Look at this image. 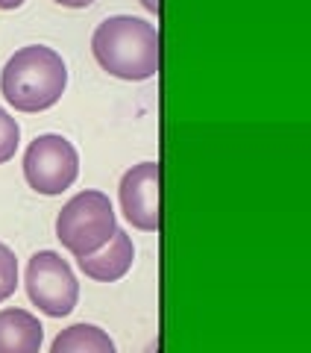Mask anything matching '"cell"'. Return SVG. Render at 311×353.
Segmentation results:
<instances>
[{
    "label": "cell",
    "instance_id": "ba28073f",
    "mask_svg": "<svg viewBox=\"0 0 311 353\" xmlns=\"http://www.w3.org/2000/svg\"><path fill=\"white\" fill-rule=\"evenodd\" d=\"M44 327L27 309H3L0 312V353H32L41 347Z\"/></svg>",
    "mask_w": 311,
    "mask_h": 353
},
{
    "label": "cell",
    "instance_id": "9c48e42d",
    "mask_svg": "<svg viewBox=\"0 0 311 353\" xmlns=\"http://www.w3.org/2000/svg\"><path fill=\"white\" fill-rule=\"evenodd\" d=\"M53 353H115V341L100 327L92 324H74L53 341Z\"/></svg>",
    "mask_w": 311,
    "mask_h": 353
},
{
    "label": "cell",
    "instance_id": "7c38bea8",
    "mask_svg": "<svg viewBox=\"0 0 311 353\" xmlns=\"http://www.w3.org/2000/svg\"><path fill=\"white\" fill-rule=\"evenodd\" d=\"M53 3H59V6H71V9H83V6H92L94 0H53Z\"/></svg>",
    "mask_w": 311,
    "mask_h": 353
},
{
    "label": "cell",
    "instance_id": "4fadbf2b",
    "mask_svg": "<svg viewBox=\"0 0 311 353\" xmlns=\"http://www.w3.org/2000/svg\"><path fill=\"white\" fill-rule=\"evenodd\" d=\"M24 0H0V9H18Z\"/></svg>",
    "mask_w": 311,
    "mask_h": 353
},
{
    "label": "cell",
    "instance_id": "6da1fadb",
    "mask_svg": "<svg viewBox=\"0 0 311 353\" xmlns=\"http://www.w3.org/2000/svg\"><path fill=\"white\" fill-rule=\"evenodd\" d=\"M92 50L100 68L120 80H147L159 74V30L141 18H106L94 30Z\"/></svg>",
    "mask_w": 311,
    "mask_h": 353
},
{
    "label": "cell",
    "instance_id": "7a4b0ae2",
    "mask_svg": "<svg viewBox=\"0 0 311 353\" xmlns=\"http://www.w3.org/2000/svg\"><path fill=\"white\" fill-rule=\"evenodd\" d=\"M68 85V68L53 48L27 44L3 65L0 92L18 112H44L62 97Z\"/></svg>",
    "mask_w": 311,
    "mask_h": 353
},
{
    "label": "cell",
    "instance_id": "5bb4252c",
    "mask_svg": "<svg viewBox=\"0 0 311 353\" xmlns=\"http://www.w3.org/2000/svg\"><path fill=\"white\" fill-rule=\"evenodd\" d=\"M141 3H144V6H147V9H150V12H159V0H141Z\"/></svg>",
    "mask_w": 311,
    "mask_h": 353
},
{
    "label": "cell",
    "instance_id": "8fae6325",
    "mask_svg": "<svg viewBox=\"0 0 311 353\" xmlns=\"http://www.w3.org/2000/svg\"><path fill=\"white\" fill-rule=\"evenodd\" d=\"M18 141H21V127H18V121L9 115L6 109H0V162H9V159L15 157Z\"/></svg>",
    "mask_w": 311,
    "mask_h": 353
},
{
    "label": "cell",
    "instance_id": "8992f818",
    "mask_svg": "<svg viewBox=\"0 0 311 353\" xmlns=\"http://www.w3.org/2000/svg\"><path fill=\"white\" fill-rule=\"evenodd\" d=\"M159 162H141L120 180V206L138 230H159Z\"/></svg>",
    "mask_w": 311,
    "mask_h": 353
},
{
    "label": "cell",
    "instance_id": "52a82bcc",
    "mask_svg": "<svg viewBox=\"0 0 311 353\" xmlns=\"http://www.w3.org/2000/svg\"><path fill=\"white\" fill-rule=\"evenodd\" d=\"M132 259H136V250H132V239L118 230L106 248H100L92 256L80 259V268L85 277H92L97 283H115L132 268Z\"/></svg>",
    "mask_w": 311,
    "mask_h": 353
},
{
    "label": "cell",
    "instance_id": "3957f363",
    "mask_svg": "<svg viewBox=\"0 0 311 353\" xmlns=\"http://www.w3.org/2000/svg\"><path fill=\"white\" fill-rule=\"evenodd\" d=\"M115 233V209L103 192H80L62 206L56 218V239L76 259L106 248Z\"/></svg>",
    "mask_w": 311,
    "mask_h": 353
},
{
    "label": "cell",
    "instance_id": "30bf717a",
    "mask_svg": "<svg viewBox=\"0 0 311 353\" xmlns=\"http://www.w3.org/2000/svg\"><path fill=\"white\" fill-rule=\"evenodd\" d=\"M18 289V259L3 241H0V303Z\"/></svg>",
    "mask_w": 311,
    "mask_h": 353
},
{
    "label": "cell",
    "instance_id": "277c9868",
    "mask_svg": "<svg viewBox=\"0 0 311 353\" xmlns=\"http://www.w3.org/2000/svg\"><path fill=\"white\" fill-rule=\"evenodd\" d=\"M27 294L44 315L65 318L80 301V283L59 253L39 250L27 265Z\"/></svg>",
    "mask_w": 311,
    "mask_h": 353
},
{
    "label": "cell",
    "instance_id": "5b68a950",
    "mask_svg": "<svg viewBox=\"0 0 311 353\" xmlns=\"http://www.w3.org/2000/svg\"><path fill=\"white\" fill-rule=\"evenodd\" d=\"M80 174V153L68 139L47 132L39 136L24 153V176L39 194H62Z\"/></svg>",
    "mask_w": 311,
    "mask_h": 353
}]
</instances>
